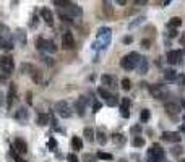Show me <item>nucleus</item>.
<instances>
[{"instance_id":"18","label":"nucleus","mask_w":185,"mask_h":162,"mask_svg":"<svg viewBox=\"0 0 185 162\" xmlns=\"http://www.w3.org/2000/svg\"><path fill=\"white\" fill-rule=\"evenodd\" d=\"M164 78L167 81H174L175 78H177V73H175V70L167 68V70H164Z\"/></svg>"},{"instance_id":"21","label":"nucleus","mask_w":185,"mask_h":162,"mask_svg":"<svg viewBox=\"0 0 185 162\" xmlns=\"http://www.w3.org/2000/svg\"><path fill=\"white\" fill-rule=\"evenodd\" d=\"M75 107H77V110L80 115H83V110H84V97H80L77 102H75Z\"/></svg>"},{"instance_id":"34","label":"nucleus","mask_w":185,"mask_h":162,"mask_svg":"<svg viewBox=\"0 0 185 162\" xmlns=\"http://www.w3.org/2000/svg\"><path fill=\"white\" fill-rule=\"evenodd\" d=\"M182 152H183V149H182L180 146H174V147H172V154H174V156H180Z\"/></svg>"},{"instance_id":"11","label":"nucleus","mask_w":185,"mask_h":162,"mask_svg":"<svg viewBox=\"0 0 185 162\" xmlns=\"http://www.w3.org/2000/svg\"><path fill=\"white\" fill-rule=\"evenodd\" d=\"M164 109H166V112H167L170 117H174V113L177 115V113H179V110H180V107H179L175 102H166Z\"/></svg>"},{"instance_id":"10","label":"nucleus","mask_w":185,"mask_h":162,"mask_svg":"<svg viewBox=\"0 0 185 162\" xmlns=\"http://www.w3.org/2000/svg\"><path fill=\"white\" fill-rule=\"evenodd\" d=\"M41 16H42V20L47 23V26H54V15H52V12L49 10V8H42Z\"/></svg>"},{"instance_id":"22","label":"nucleus","mask_w":185,"mask_h":162,"mask_svg":"<svg viewBox=\"0 0 185 162\" xmlns=\"http://www.w3.org/2000/svg\"><path fill=\"white\" fill-rule=\"evenodd\" d=\"M180 25H182V20H180V18L179 16H175V18H172V20H170L169 21V28H170V29H175V28H179Z\"/></svg>"},{"instance_id":"43","label":"nucleus","mask_w":185,"mask_h":162,"mask_svg":"<svg viewBox=\"0 0 185 162\" xmlns=\"http://www.w3.org/2000/svg\"><path fill=\"white\" fill-rule=\"evenodd\" d=\"M180 86H185V75L180 76Z\"/></svg>"},{"instance_id":"46","label":"nucleus","mask_w":185,"mask_h":162,"mask_svg":"<svg viewBox=\"0 0 185 162\" xmlns=\"http://www.w3.org/2000/svg\"><path fill=\"white\" fill-rule=\"evenodd\" d=\"M180 44L185 46V34H182V37H180Z\"/></svg>"},{"instance_id":"6","label":"nucleus","mask_w":185,"mask_h":162,"mask_svg":"<svg viewBox=\"0 0 185 162\" xmlns=\"http://www.w3.org/2000/svg\"><path fill=\"white\" fill-rule=\"evenodd\" d=\"M75 46V39H73V34L72 32H65L63 36H62V47L63 49H72V47Z\"/></svg>"},{"instance_id":"47","label":"nucleus","mask_w":185,"mask_h":162,"mask_svg":"<svg viewBox=\"0 0 185 162\" xmlns=\"http://www.w3.org/2000/svg\"><path fill=\"white\" fill-rule=\"evenodd\" d=\"M28 104H33V99H31V93H28Z\"/></svg>"},{"instance_id":"33","label":"nucleus","mask_w":185,"mask_h":162,"mask_svg":"<svg viewBox=\"0 0 185 162\" xmlns=\"http://www.w3.org/2000/svg\"><path fill=\"white\" fill-rule=\"evenodd\" d=\"M83 160H84V162H96V156H93V154H84Z\"/></svg>"},{"instance_id":"28","label":"nucleus","mask_w":185,"mask_h":162,"mask_svg":"<svg viewBox=\"0 0 185 162\" xmlns=\"http://www.w3.org/2000/svg\"><path fill=\"white\" fill-rule=\"evenodd\" d=\"M98 94L101 97H104V99H109L111 97V93L107 91V89H104V88H98Z\"/></svg>"},{"instance_id":"50","label":"nucleus","mask_w":185,"mask_h":162,"mask_svg":"<svg viewBox=\"0 0 185 162\" xmlns=\"http://www.w3.org/2000/svg\"><path fill=\"white\" fill-rule=\"evenodd\" d=\"M2 104H3V94L0 93V106H2Z\"/></svg>"},{"instance_id":"48","label":"nucleus","mask_w":185,"mask_h":162,"mask_svg":"<svg viewBox=\"0 0 185 162\" xmlns=\"http://www.w3.org/2000/svg\"><path fill=\"white\" fill-rule=\"evenodd\" d=\"M117 3H118V5H125L127 0H117Z\"/></svg>"},{"instance_id":"25","label":"nucleus","mask_w":185,"mask_h":162,"mask_svg":"<svg viewBox=\"0 0 185 162\" xmlns=\"http://www.w3.org/2000/svg\"><path fill=\"white\" fill-rule=\"evenodd\" d=\"M96 157L98 159H102V160H112V154H109V152H102V151H99Z\"/></svg>"},{"instance_id":"31","label":"nucleus","mask_w":185,"mask_h":162,"mask_svg":"<svg viewBox=\"0 0 185 162\" xmlns=\"http://www.w3.org/2000/svg\"><path fill=\"white\" fill-rule=\"evenodd\" d=\"M120 109H130V99L123 97V101L120 102Z\"/></svg>"},{"instance_id":"53","label":"nucleus","mask_w":185,"mask_h":162,"mask_svg":"<svg viewBox=\"0 0 185 162\" xmlns=\"http://www.w3.org/2000/svg\"><path fill=\"white\" fill-rule=\"evenodd\" d=\"M182 120H183V122H185V115H183V117H182Z\"/></svg>"},{"instance_id":"49","label":"nucleus","mask_w":185,"mask_h":162,"mask_svg":"<svg viewBox=\"0 0 185 162\" xmlns=\"http://www.w3.org/2000/svg\"><path fill=\"white\" fill-rule=\"evenodd\" d=\"M135 3H138V5H145L146 2H145V0H138V2H135Z\"/></svg>"},{"instance_id":"35","label":"nucleus","mask_w":185,"mask_h":162,"mask_svg":"<svg viewBox=\"0 0 185 162\" xmlns=\"http://www.w3.org/2000/svg\"><path fill=\"white\" fill-rule=\"evenodd\" d=\"M141 47H143V49H149V47H151V41L149 39H143V41H141Z\"/></svg>"},{"instance_id":"2","label":"nucleus","mask_w":185,"mask_h":162,"mask_svg":"<svg viewBox=\"0 0 185 162\" xmlns=\"http://www.w3.org/2000/svg\"><path fill=\"white\" fill-rule=\"evenodd\" d=\"M55 5H57V7H63V8H67V10H68V13H70L72 16H81V15H83L81 7H78L77 3L65 2V0H57V2H55Z\"/></svg>"},{"instance_id":"8","label":"nucleus","mask_w":185,"mask_h":162,"mask_svg":"<svg viewBox=\"0 0 185 162\" xmlns=\"http://www.w3.org/2000/svg\"><path fill=\"white\" fill-rule=\"evenodd\" d=\"M163 140L169 141V143H180L182 136H180L179 133H174V131H164L163 133Z\"/></svg>"},{"instance_id":"15","label":"nucleus","mask_w":185,"mask_h":162,"mask_svg":"<svg viewBox=\"0 0 185 162\" xmlns=\"http://www.w3.org/2000/svg\"><path fill=\"white\" fill-rule=\"evenodd\" d=\"M15 118H16V120H21V122H26L28 120V110H26V107H20V109H18V112L15 113Z\"/></svg>"},{"instance_id":"51","label":"nucleus","mask_w":185,"mask_h":162,"mask_svg":"<svg viewBox=\"0 0 185 162\" xmlns=\"http://www.w3.org/2000/svg\"><path fill=\"white\" fill-rule=\"evenodd\" d=\"M15 159H16V162H26L25 159H20V157H15Z\"/></svg>"},{"instance_id":"40","label":"nucleus","mask_w":185,"mask_h":162,"mask_svg":"<svg viewBox=\"0 0 185 162\" xmlns=\"http://www.w3.org/2000/svg\"><path fill=\"white\" fill-rule=\"evenodd\" d=\"M177 29H169V37H177Z\"/></svg>"},{"instance_id":"54","label":"nucleus","mask_w":185,"mask_h":162,"mask_svg":"<svg viewBox=\"0 0 185 162\" xmlns=\"http://www.w3.org/2000/svg\"><path fill=\"white\" fill-rule=\"evenodd\" d=\"M180 162H185V159H180Z\"/></svg>"},{"instance_id":"13","label":"nucleus","mask_w":185,"mask_h":162,"mask_svg":"<svg viewBox=\"0 0 185 162\" xmlns=\"http://www.w3.org/2000/svg\"><path fill=\"white\" fill-rule=\"evenodd\" d=\"M15 149L18 152H21V154H26V152H28V144L23 140L18 138V140H15Z\"/></svg>"},{"instance_id":"29","label":"nucleus","mask_w":185,"mask_h":162,"mask_svg":"<svg viewBox=\"0 0 185 162\" xmlns=\"http://www.w3.org/2000/svg\"><path fill=\"white\" fill-rule=\"evenodd\" d=\"M112 140L118 144H122V143H125V136H122L120 133H115V135H112Z\"/></svg>"},{"instance_id":"36","label":"nucleus","mask_w":185,"mask_h":162,"mask_svg":"<svg viewBox=\"0 0 185 162\" xmlns=\"http://www.w3.org/2000/svg\"><path fill=\"white\" fill-rule=\"evenodd\" d=\"M44 41H46V39H42V37H37V41H36V47H37V49H42V46H44Z\"/></svg>"},{"instance_id":"30","label":"nucleus","mask_w":185,"mask_h":162,"mask_svg":"<svg viewBox=\"0 0 185 162\" xmlns=\"http://www.w3.org/2000/svg\"><path fill=\"white\" fill-rule=\"evenodd\" d=\"M133 146L135 147H143L145 146V140H143V138H140V136H136L133 140Z\"/></svg>"},{"instance_id":"17","label":"nucleus","mask_w":185,"mask_h":162,"mask_svg":"<svg viewBox=\"0 0 185 162\" xmlns=\"http://www.w3.org/2000/svg\"><path fill=\"white\" fill-rule=\"evenodd\" d=\"M101 81L102 84H106V86H114V83H115V78L111 75H102L101 76Z\"/></svg>"},{"instance_id":"27","label":"nucleus","mask_w":185,"mask_h":162,"mask_svg":"<svg viewBox=\"0 0 185 162\" xmlns=\"http://www.w3.org/2000/svg\"><path fill=\"white\" fill-rule=\"evenodd\" d=\"M149 117H151L149 110H148V109H143V110H141V115H140L141 122H148V120H149Z\"/></svg>"},{"instance_id":"14","label":"nucleus","mask_w":185,"mask_h":162,"mask_svg":"<svg viewBox=\"0 0 185 162\" xmlns=\"http://www.w3.org/2000/svg\"><path fill=\"white\" fill-rule=\"evenodd\" d=\"M31 78H33V81H34L36 84H41L42 83V71L37 70V68H33L31 70Z\"/></svg>"},{"instance_id":"26","label":"nucleus","mask_w":185,"mask_h":162,"mask_svg":"<svg viewBox=\"0 0 185 162\" xmlns=\"http://www.w3.org/2000/svg\"><path fill=\"white\" fill-rule=\"evenodd\" d=\"M120 84H122V89H123V91H130V88H132V81H130L128 78H123Z\"/></svg>"},{"instance_id":"12","label":"nucleus","mask_w":185,"mask_h":162,"mask_svg":"<svg viewBox=\"0 0 185 162\" xmlns=\"http://www.w3.org/2000/svg\"><path fill=\"white\" fill-rule=\"evenodd\" d=\"M7 106H12L13 101H15V97H16V86H15V83H12L10 84V89H8V96H7Z\"/></svg>"},{"instance_id":"1","label":"nucleus","mask_w":185,"mask_h":162,"mask_svg":"<svg viewBox=\"0 0 185 162\" xmlns=\"http://www.w3.org/2000/svg\"><path fill=\"white\" fill-rule=\"evenodd\" d=\"M140 54H136V52H130L128 55H125V57H122V60H120V66L123 70H133L135 66H136V63L140 62Z\"/></svg>"},{"instance_id":"24","label":"nucleus","mask_w":185,"mask_h":162,"mask_svg":"<svg viewBox=\"0 0 185 162\" xmlns=\"http://www.w3.org/2000/svg\"><path fill=\"white\" fill-rule=\"evenodd\" d=\"M96 136H98V143H99V144H106V143H107V138H106V133H104V131L99 130Z\"/></svg>"},{"instance_id":"44","label":"nucleus","mask_w":185,"mask_h":162,"mask_svg":"<svg viewBox=\"0 0 185 162\" xmlns=\"http://www.w3.org/2000/svg\"><path fill=\"white\" fill-rule=\"evenodd\" d=\"M132 41H133V39H132V37H130V36H127V37H125V39H123V42H125V44H130V42H132Z\"/></svg>"},{"instance_id":"4","label":"nucleus","mask_w":185,"mask_h":162,"mask_svg":"<svg viewBox=\"0 0 185 162\" xmlns=\"http://www.w3.org/2000/svg\"><path fill=\"white\" fill-rule=\"evenodd\" d=\"M164 159V151L161 149L159 144H154L148 151V162H161Z\"/></svg>"},{"instance_id":"38","label":"nucleus","mask_w":185,"mask_h":162,"mask_svg":"<svg viewBox=\"0 0 185 162\" xmlns=\"http://www.w3.org/2000/svg\"><path fill=\"white\" fill-rule=\"evenodd\" d=\"M104 12H106V15H112V7L109 8V3H104Z\"/></svg>"},{"instance_id":"39","label":"nucleus","mask_w":185,"mask_h":162,"mask_svg":"<svg viewBox=\"0 0 185 162\" xmlns=\"http://www.w3.org/2000/svg\"><path fill=\"white\" fill-rule=\"evenodd\" d=\"M67 159H68V162H78V157L75 156V154H68Z\"/></svg>"},{"instance_id":"20","label":"nucleus","mask_w":185,"mask_h":162,"mask_svg":"<svg viewBox=\"0 0 185 162\" xmlns=\"http://www.w3.org/2000/svg\"><path fill=\"white\" fill-rule=\"evenodd\" d=\"M94 136H96V135H94L93 128H84V140L91 143V141H94Z\"/></svg>"},{"instance_id":"52","label":"nucleus","mask_w":185,"mask_h":162,"mask_svg":"<svg viewBox=\"0 0 185 162\" xmlns=\"http://www.w3.org/2000/svg\"><path fill=\"white\" fill-rule=\"evenodd\" d=\"M182 107L185 109V99H182Z\"/></svg>"},{"instance_id":"23","label":"nucleus","mask_w":185,"mask_h":162,"mask_svg":"<svg viewBox=\"0 0 185 162\" xmlns=\"http://www.w3.org/2000/svg\"><path fill=\"white\" fill-rule=\"evenodd\" d=\"M47 122H49V117H47L46 113H39V117H37V125L44 127V125H47Z\"/></svg>"},{"instance_id":"9","label":"nucleus","mask_w":185,"mask_h":162,"mask_svg":"<svg viewBox=\"0 0 185 162\" xmlns=\"http://www.w3.org/2000/svg\"><path fill=\"white\" fill-rule=\"evenodd\" d=\"M148 89H149V94L154 99H163L164 97V93H163V89H161L159 84H149Z\"/></svg>"},{"instance_id":"41","label":"nucleus","mask_w":185,"mask_h":162,"mask_svg":"<svg viewBox=\"0 0 185 162\" xmlns=\"http://www.w3.org/2000/svg\"><path fill=\"white\" fill-rule=\"evenodd\" d=\"M140 131H141V127H140V125L132 127V133H140Z\"/></svg>"},{"instance_id":"7","label":"nucleus","mask_w":185,"mask_h":162,"mask_svg":"<svg viewBox=\"0 0 185 162\" xmlns=\"http://www.w3.org/2000/svg\"><path fill=\"white\" fill-rule=\"evenodd\" d=\"M180 59H182V50H170V52H167V62L170 65L179 63Z\"/></svg>"},{"instance_id":"32","label":"nucleus","mask_w":185,"mask_h":162,"mask_svg":"<svg viewBox=\"0 0 185 162\" xmlns=\"http://www.w3.org/2000/svg\"><path fill=\"white\" fill-rule=\"evenodd\" d=\"M107 104H109L111 107H114V106H117V104H118V99H117L115 96H111V97L107 99Z\"/></svg>"},{"instance_id":"5","label":"nucleus","mask_w":185,"mask_h":162,"mask_svg":"<svg viewBox=\"0 0 185 162\" xmlns=\"http://www.w3.org/2000/svg\"><path fill=\"white\" fill-rule=\"evenodd\" d=\"M55 112L59 113L60 117H63V118H68L70 115H72V110H70V106L65 101H59L55 104Z\"/></svg>"},{"instance_id":"45","label":"nucleus","mask_w":185,"mask_h":162,"mask_svg":"<svg viewBox=\"0 0 185 162\" xmlns=\"http://www.w3.org/2000/svg\"><path fill=\"white\" fill-rule=\"evenodd\" d=\"M29 25H31V26H36V25H37V18H36V16H33V21L29 23Z\"/></svg>"},{"instance_id":"42","label":"nucleus","mask_w":185,"mask_h":162,"mask_svg":"<svg viewBox=\"0 0 185 162\" xmlns=\"http://www.w3.org/2000/svg\"><path fill=\"white\" fill-rule=\"evenodd\" d=\"M49 147H50V149H54V147H55V140H54V138L49 141Z\"/></svg>"},{"instance_id":"19","label":"nucleus","mask_w":185,"mask_h":162,"mask_svg":"<svg viewBox=\"0 0 185 162\" xmlns=\"http://www.w3.org/2000/svg\"><path fill=\"white\" fill-rule=\"evenodd\" d=\"M72 146H73V149L75 151H80L83 147V141H81V138H78V136H73L72 138Z\"/></svg>"},{"instance_id":"16","label":"nucleus","mask_w":185,"mask_h":162,"mask_svg":"<svg viewBox=\"0 0 185 162\" xmlns=\"http://www.w3.org/2000/svg\"><path fill=\"white\" fill-rule=\"evenodd\" d=\"M42 49L47 50V52H50V54H55V52H57V47H55V44H54L52 41H44V46H42Z\"/></svg>"},{"instance_id":"37","label":"nucleus","mask_w":185,"mask_h":162,"mask_svg":"<svg viewBox=\"0 0 185 162\" xmlns=\"http://www.w3.org/2000/svg\"><path fill=\"white\" fill-rule=\"evenodd\" d=\"M101 109H102V104H101V102H94V104H93V110H94V112H99Z\"/></svg>"},{"instance_id":"3","label":"nucleus","mask_w":185,"mask_h":162,"mask_svg":"<svg viewBox=\"0 0 185 162\" xmlns=\"http://www.w3.org/2000/svg\"><path fill=\"white\" fill-rule=\"evenodd\" d=\"M0 66H2L3 73L8 76V75L13 73V70H15V62H13V59L10 55H3V57H0Z\"/></svg>"}]
</instances>
